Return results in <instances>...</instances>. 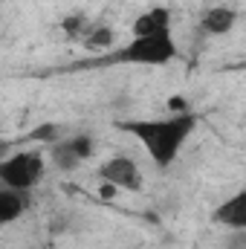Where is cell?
I'll list each match as a JSON object with an SVG mask.
<instances>
[{"label":"cell","mask_w":246,"mask_h":249,"mask_svg":"<svg viewBox=\"0 0 246 249\" xmlns=\"http://www.w3.org/2000/svg\"><path fill=\"white\" fill-rule=\"evenodd\" d=\"M99 177L102 183L113 188H124V191H139L142 188V171L136 165V160L130 157H110L99 165Z\"/></svg>","instance_id":"cell-4"},{"label":"cell","mask_w":246,"mask_h":249,"mask_svg":"<svg viewBox=\"0 0 246 249\" xmlns=\"http://www.w3.org/2000/svg\"><path fill=\"white\" fill-rule=\"evenodd\" d=\"M90 154H93V136H90V133H78V136L53 142V162H55L61 171H72V168L81 165Z\"/></svg>","instance_id":"cell-5"},{"label":"cell","mask_w":246,"mask_h":249,"mask_svg":"<svg viewBox=\"0 0 246 249\" xmlns=\"http://www.w3.org/2000/svg\"><path fill=\"white\" fill-rule=\"evenodd\" d=\"M168 110L171 113H185V99L183 96H171L168 99Z\"/></svg>","instance_id":"cell-12"},{"label":"cell","mask_w":246,"mask_h":249,"mask_svg":"<svg viewBox=\"0 0 246 249\" xmlns=\"http://www.w3.org/2000/svg\"><path fill=\"white\" fill-rule=\"evenodd\" d=\"M116 127L139 139L148 157L159 168H168L183 151L185 139L194 133L197 116L185 110V113H171L168 119H127V122H116Z\"/></svg>","instance_id":"cell-1"},{"label":"cell","mask_w":246,"mask_h":249,"mask_svg":"<svg viewBox=\"0 0 246 249\" xmlns=\"http://www.w3.org/2000/svg\"><path fill=\"white\" fill-rule=\"evenodd\" d=\"M81 23H84V18H81V15H75V18L64 20V29H67L70 35H72V32H78V26H81Z\"/></svg>","instance_id":"cell-13"},{"label":"cell","mask_w":246,"mask_h":249,"mask_svg":"<svg viewBox=\"0 0 246 249\" xmlns=\"http://www.w3.org/2000/svg\"><path fill=\"white\" fill-rule=\"evenodd\" d=\"M238 23V12L229 9V6H211L203 18H200V26L206 35H226L232 32Z\"/></svg>","instance_id":"cell-8"},{"label":"cell","mask_w":246,"mask_h":249,"mask_svg":"<svg viewBox=\"0 0 246 249\" xmlns=\"http://www.w3.org/2000/svg\"><path fill=\"white\" fill-rule=\"evenodd\" d=\"M211 220L217 226H229L235 232H244L246 229V191H235L229 200H223L211 212Z\"/></svg>","instance_id":"cell-6"},{"label":"cell","mask_w":246,"mask_h":249,"mask_svg":"<svg viewBox=\"0 0 246 249\" xmlns=\"http://www.w3.org/2000/svg\"><path fill=\"white\" fill-rule=\"evenodd\" d=\"M32 139H38V142H58V127L53 122L41 124V127L32 130Z\"/></svg>","instance_id":"cell-11"},{"label":"cell","mask_w":246,"mask_h":249,"mask_svg":"<svg viewBox=\"0 0 246 249\" xmlns=\"http://www.w3.org/2000/svg\"><path fill=\"white\" fill-rule=\"evenodd\" d=\"M110 44H113V29L110 26H99L90 35H84V47L87 50H110Z\"/></svg>","instance_id":"cell-10"},{"label":"cell","mask_w":246,"mask_h":249,"mask_svg":"<svg viewBox=\"0 0 246 249\" xmlns=\"http://www.w3.org/2000/svg\"><path fill=\"white\" fill-rule=\"evenodd\" d=\"M177 58V44L171 32L165 35H145V38H130L122 50L110 55L113 64H136V67H162V64Z\"/></svg>","instance_id":"cell-2"},{"label":"cell","mask_w":246,"mask_h":249,"mask_svg":"<svg viewBox=\"0 0 246 249\" xmlns=\"http://www.w3.org/2000/svg\"><path fill=\"white\" fill-rule=\"evenodd\" d=\"M133 38H145V35H165L171 32V12L165 6H154V9H145L133 26H130Z\"/></svg>","instance_id":"cell-7"},{"label":"cell","mask_w":246,"mask_h":249,"mask_svg":"<svg viewBox=\"0 0 246 249\" xmlns=\"http://www.w3.org/2000/svg\"><path fill=\"white\" fill-rule=\"evenodd\" d=\"M47 160L44 154L35 151H18L6 160H0V186L15 188V191H29L44 180Z\"/></svg>","instance_id":"cell-3"},{"label":"cell","mask_w":246,"mask_h":249,"mask_svg":"<svg viewBox=\"0 0 246 249\" xmlns=\"http://www.w3.org/2000/svg\"><path fill=\"white\" fill-rule=\"evenodd\" d=\"M26 206H29L26 191H15V188L0 186V226L15 223V220L26 212Z\"/></svg>","instance_id":"cell-9"}]
</instances>
